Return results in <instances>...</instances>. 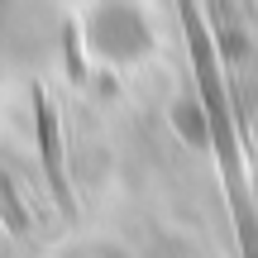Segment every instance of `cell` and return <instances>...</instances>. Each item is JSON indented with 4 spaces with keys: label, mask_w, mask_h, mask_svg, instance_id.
I'll return each mask as SVG.
<instances>
[{
    "label": "cell",
    "mask_w": 258,
    "mask_h": 258,
    "mask_svg": "<svg viewBox=\"0 0 258 258\" xmlns=\"http://www.w3.org/2000/svg\"><path fill=\"white\" fill-rule=\"evenodd\" d=\"M38 129H43V163H48V182H53L62 211H72V191H67V177H62V148H57V120H53V105L38 96Z\"/></svg>",
    "instance_id": "2"
},
{
    "label": "cell",
    "mask_w": 258,
    "mask_h": 258,
    "mask_svg": "<svg viewBox=\"0 0 258 258\" xmlns=\"http://www.w3.org/2000/svg\"><path fill=\"white\" fill-rule=\"evenodd\" d=\"M186 38L196 43V72H201V96H206V115H211V134L215 148H220V167H225V191L234 201V215H239V234H244V258H258V234H253V211H249V191H244V163H239V139H234V115L230 101H225V86L220 72H215V53H211V38H206L201 24V10L186 5Z\"/></svg>",
    "instance_id": "1"
}]
</instances>
